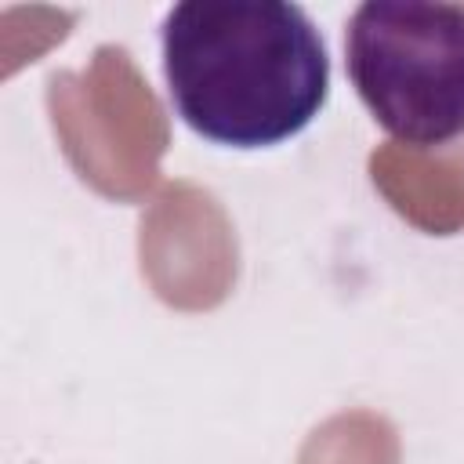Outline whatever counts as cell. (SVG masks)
Here are the masks:
<instances>
[{
    "label": "cell",
    "instance_id": "6da1fadb",
    "mask_svg": "<svg viewBox=\"0 0 464 464\" xmlns=\"http://www.w3.org/2000/svg\"><path fill=\"white\" fill-rule=\"evenodd\" d=\"M163 76L178 116L232 149L301 134L330 94L319 29L283 0H185L163 18Z\"/></svg>",
    "mask_w": 464,
    "mask_h": 464
},
{
    "label": "cell",
    "instance_id": "7a4b0ae2",
    "mask_svg": "<svg viewBox=\"0 0 464 464\" xmlns=\"http://www.w3.org/2000/svg\"><path fill=\"white\" fill-rule=\"evenodd\" d=\"M344 54L352 87L395 141L431 149L464 134V4L366 0Z\"/></svg>",
    "mask_w": 464,
    "mask_h": 464
}]
</instances>
